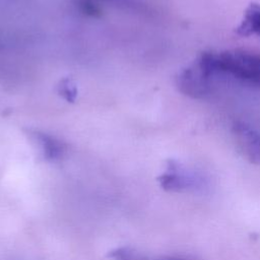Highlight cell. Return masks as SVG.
<instances>
[{
  "mask_svg": "<svg viewBox=\"0 0 260 260\" xmlns=\"http://www.w3.org/2000/svg\"><path fill=\"white\" fill-rule=\"evenodd\" d=\"M212 75H226L260 86V54L247 51L204 52L197 58Z\"/></svg>",
  "mask_w": 260,
  "mask_h": 260,
  "instance_id": "cell-1",
  "label": "cell"
},
{
  "mask_svg": "<svg viewBox=\"0 0 260 260\" xmlns=\"http://www.w3.org/2000/svg\"><path fill=\"white\" fill-rule=\"evenodd\" d=\"M213 75L199 62L196 61L182 70L177 78L181 92L192 99H205L213 90Z\"/></svg>",
  "mask_w": 260,
  "mask_h": 260,
  "instance_id": "cell-2",
  "label": "cell"
},
{
  "mask_svg": "<svg viewBox=\"0 0 260 260\" xmlns=\"http://www.w3.org/2000/svg\"><path fill=\"white\" fill-rule=\"evenodd\" d=\"M159 185L167 191L181 192L198 188L200 179L179 164L170 161L167 170L158 178Z\"/></svg>",
  "mask_w": 260,
  "mask_h": 260,
  "instance_id": "cell-3",
  "label": "cell"
},
{
  "mask_svg": "<svg viewBox=\"0 0 260 260\" xmlns=\"http://www.w3.org/2000/svg\"><path fill=\"white\" fill-rule=\"evenodd\" d=\"M233 135L242 154L250 162L260 165V132L245 122H236Z\"/></svg>",
  "mask_w": 260,
  "mask_h": 260,
  "instance_id": "cell-4",
  "label": "cell"
},
{
  "mask_svg": "<svg viewBox=\"0 0 260 260\" xmlns=\"http://www.w3.org/2000/svg\"><path fill=\"white\" fill-rule=\"evenodd\" d=\"M237 32L241 36H260V4L252 3L249 5Z\"/></svg>",
  "mask_w": 260,
  "mask_h": 260,
  "instance_id": "cell-5",
  "label": "cell"
},
{
  "mask_svg": "<svg viewBox=\"0 0 260 260\" xmlns=\"http://www.w3.org/2000/svg\"><path fill=\"white\" fill-rule=\"evenodd\" d=\"M36 137L41 145L43 154L47 159L55 160L63 155L65 148L59 140L43 133H36Z\"/></svg>",
  "mask_w": 260,
  "mask_h": 260,
  "instance_id": "cell-6",
  "label": "cell"
}]
</instances>
